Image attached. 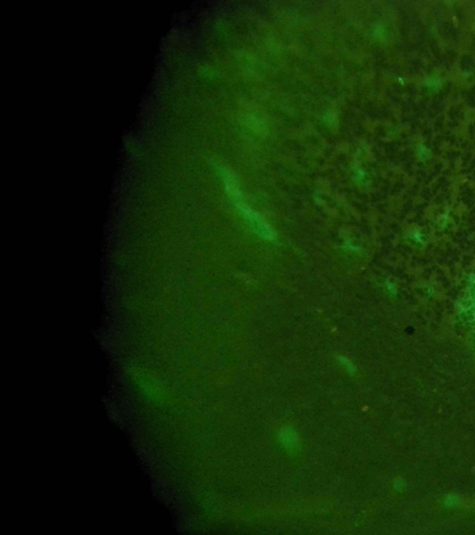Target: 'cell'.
<instances>
[{"mask_svg":"<svg viewBox=\"0 0 475 535\" xmlns=\"http://www.w3.org/2000/svg\"><path fill=\"white\" fill-rule=\"evenodd\" d=\"M281 444L287 449H294L298 444V436L292 428H284L280 433Z\"/></svg>","mask_w":475,"mask_h":535,"instance_id":"2","label":"cell"},{"mask_svg":"<svg viewBox=\"0 0 475 535\" xmlns=\"http://www.w3.org/2000/svg\"><path fill=\"white\" fill-rule=\"evenodd\" d=\"M224 180L226 182L228 192L230 196L232 197L237 208L240 210L241 215L243 216V218L251 225V227L254 228V232L263 239L267 241H273L275 239L273 230L270 228V226L263 220V218L260 215H258L254 210L251 208L250 206H248L247 204L243 202L239 186L236 182L233 176L231 174L225 173Z\"/></svg>","mask_w":475,"mask_h":535,"instance_id":"1","label":"cell"},{"mask_svg":"<svg viewBox=\"0 0 475 535\" xmlns=\"http://www.w3.org/2000/svg\"><path fill=\"white\" fill-rule=\"evenodd\" d=\"M341 362L343 364V366H345V369L351 374H354L356 371V368L354 364H352L351 362L348 359H346L345 357H341Z\"/></svg>","mask_w":475,"mask_h":535,"instance_id":"3","label":"cell"}]
</instances>
